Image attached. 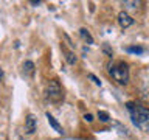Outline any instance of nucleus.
I'll return each mask as SVG.
<instances>
[{
  "instance_id": "5",
  "label": "nucleus",
  "mask_w": 149,
  "mask_h": 140,
  "mask_svg": "<svg viewBox=\"0 0 149 140\" xmlns=\"http://www.w3.org/2000/svg\"><path fill=\"white\" fill-rule=\"evenodd\" d=\"M118 23H120L121 28H127V27H130L134 23V19L130 17L126 11H121L118 14Z\"/></svg>"
},
{
  "instance_id": "15",
  "label": "nucleus",
  "mask_w": 149,
  "mask_h": 140,
  "mask_svg": "<svg viewBox=\"0 0 149 140\" xmlns=\"http://www.w3.org/2000/svg\"><path fill=\"white\" fill-rule=\"evenodd\" d=\"M102 50H104V51H106V53L109 55V56H112V50H110V48H109V47H107V45H104V47H102Z\"/></svg>"
},
{
  "instance_id": "9",
  "label": "nucleus",
  "mask_w": 149,
  "mask_h": 140,
  "mask_svg": "<svg viewBox=\"0 0 149 140\" xmlns=\"http://www.w3.org/2000/svg\"><path fill=\"white\" fill-rule=\"evenodd\" d=\"M126 51H127V53H134V55H141L143 51H144V48L143 47H127V48H126Z\"/></svg>"
},
{
  "instance_id": "7",
  "label": "nucleus",
  "mask_w": 149,
  "mask_h": 140,
  "mask_svg": "<svg viewBox=\"0 0 149 140\" xmlns=\"http://www.w3.org/2000/svg\"><path fill=\"white\" fill-rule=\"evenodd\" d=\"M61 48H62L64 55H65V59H67V62H68L70 65H74V64H76V55H74L72 50H68L65 45H61Z\"/></svg>"
},
{
  "instance_id": "8",
  "label": "nucleus",
  "mask_w": 149,
  "mask_h": 140,
  "mask_svg": "<svg viewBox=\"0 0 149 140\" xmlns=\"http://www.w3.org/2000/svg\"><path fill=\"white\" fill-rule=\"evenodd\" d=\"M79 36L82 37L84 42H87V44H93V37H92L90 33H88L87 28H81V30H79Z\"/></svg>"
},
{
  "instance_id": "4",
  "label": "nucleus",
  "mask_w": 149,
  "mask_h": 140,
  "mask_svg": "<svg viewBox=\"0 0 149 140\" xmlns=\"http://www.w3.org/2000/svg\"><path fill=\"white\" fill-rule=\"evenodd\" d=\"M36 126H37L36 117L33 114H28L26 118H25V132L26 134H33L36 131Z\"/></svg>"
},
{
  "instance_id": "14",
  "label": "nucleus",
  "mask_w": 149,
  "mask_h": 140,
  "mask_svg": "<svg viewBox=\"0 0 149 140\" xmlns=\"http://www.w3.org/2000/svg\"><path fill=\"white\" fill-rule=\"evenodd\" d=\"M84 120L90 123V121H93V115H92V114H86V115H84Z\"/></svg>"
},
{
  "instance_id": "12",
  "label": "nucleus",
  "mask_w": 149,
  "mask_h": 140,
  "mask_svg": "<svg viewBox=\"0 0 149 140\" xmlns=\"http://www.w3.org/2000/svg\"><path fill=\"white\" fill-rule=\"evenodd\" d=\"M98 118H100V121H102V123H106V121H109V114H107L106 111H100L98 112Z\"/></svg>"
},
{
  "instance_id": "3",
  "label": "nucleus",
  "mask_w": 149,
  "mask_h": 140,
  "mask_svg": "<svg viewBox=\"0 0 149 140\" xmlns=\"http://www.w3.org/2000/svg\"><path fill=\"white\" fill-rule=\"evenodd\" d=\"M47 98L51 101V103H59L64 100V93H62V87L58 79H51V81L47 84Z\"/></svg>"
},
{
  "instance_id": "11",
  "label": "nucleus",
  "mask_w": 149,
  "mask_h": 140,
  "mask_svg": "<svg viewBox=\"0 0 149 140\" xmlns=\"http://www.w3.org/2000/svg\"><path fill=\"white\" fill-rule=\"evenodd\" d=\"M138 5H140V2H129V0L123 2V6H124L126 9H137Z\"/></svg>"
},
{
  "instance_id": "6",
  "label": "nucleus",
  "mask_w": 149,
  "mask_h": 140,
  "mask_svg": "<svg viewBox=\"0 0 149 140\" xmlns=\"http://www.w3.org/2000/svg\"><path fill=\"white\" fill-rule=\"evenodd\" d=\"M45 117H47V120H48L50 126H51V128H53V129L56 131V132H58V134H64V129H62V126L59 125V121L56 120L54 117L50 114V112H47V114H45Z\"/></svg>"
},
{
  "instance_id": "10",
  "label": "nucleus",
  "mask_w": 149,
  "mask_h": 140,
  "mask_svg": "<svg viewBox=\"0 0 149 140\" xmlns=\"http://www.w3.org/2000/svg\"><path fill=\"white\" fill-rule=\"evenodd\" d=\"M23 70H25L26 73L33 75V72H34V64H33L31 61H26V62H23Z\"/></svg>"
},
{
  "instance_id": "1",
  "label": "nucleus",
  "mask_w": 149,
  "mask_h": 140,
  "mask_svg": "<svg viewBox=\"0 0 149 140\" xmlns=\"http://www.w3.org/2000/svg\"><path fill=\"white\" fill-rule=\"evenodd\" d=\"M126 109L129 111L134 126H137L143 132H149V109L148 107L137 104L134 101H129V103H126Z\"/></svg>"
},
{
  "instance_id": "16",
  "label": "nucleus",
  "mask_w": 149,
  "mask_h": 140,
  "mask_svg": "<svg viewBox=\"0 0 149 140\" xmlns=\"http://www.w3.org/2000/svg\"><path fill=\"white\" fill-rule=\"evenodd\" d=\"M2 76H3V72H2V69H0V79H2Z\"/></svg>"
},
{
  "instance_id": "13",
  "label": "nucleus",
  "mask_w": 149,
  "mask_h": 140,
  "mask_svg": "<svg viewBox=\"0 0 149 140\" xmlns=\"http://www.w3.org/2000/svg\"><path fill=\"white\" fill-rule=\"evenodd\" d=\"M88 79H92L95 86H100V87H101V84H102V83H101L100 79H98V78L95 76V75H93V73H88Z\"/></svg>"
},
{
  "instance_id": "2",
  "label": "nucleus",
  "mask_w": 149,
  "mask_h": 140,
  "mask_svg": "<svg viewBox=\"0 0 149 140\" xmlns=\"http://www.w3.org/2000/svg\"><path fill=\"white\" fill-rule=\"evenodd\" d=\"M109 75L115 79L118 84H127L129 81V69L124 61H120L116 64L109 65Z\"/></svg>"
}]
</instances>
